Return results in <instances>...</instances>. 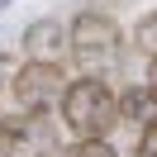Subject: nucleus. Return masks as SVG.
Here are the masks:
<instances>
[{
	"label": "nucleus",
	"mask_w": 157,
	"mask_h": 157,
	"mask_svg": "<svg viewBox=\"0 0 157 157\" xmlns=\"http://www.w3.org/2000/svg\"><path fill=\"white\" fill-rule=\"evenodd\" d=\"M57 105H62V124H67V133L76 138V143H109V133H114V124H119L109 81L81 76V81H71V86L62 90Z\"/></svg>",
	"instance_id": "obj_1"
},
{
	"label": "nucleus",
	"mask_w": 157,
	"mask_h": 157,
	"mask_svg": "<svg viewBox=\"0 0 157 157\" xmlns=\"http://www.w3.org/2000/svg\"><path fill=\"white\" fill-rule=\"evenodd\" d=\"M67 48H71V57L95 76V71H105L109 62L119 57V24L109 19V14H100V10H81L76 19H71V29H67Z\"/></svg>",
	"instance_id": "obj_2"
},
{
	"label": "nucleus",
	"mask_w": 157,
	"mask_h": 157,
	"mask_svg": "<svg viewBox=\"0 0 157 157\" xmlns=\"http://www.w3.org/2000/svg\"><path fill=\"white\" fill-rule=\"evenodd\" d=\"M10 90H14V100H19L33 119H43V114H48V109L62 100V90H67V86H62V67L24 62V67L10 76Z\"/></svg>",
	"instance_id": "obj_3"
},
{
	"label": "nucleus",
	"mask_w": 157,
	"mask_h": 157,
	"mask_svg": "<svg viewBox=\"0 0 157 157\" xmlns=\"http://www.w3.org/2000/svg\"><path fill=\"white\" fill-rule=\"evenodd\" d=\"M62 48H67V29H62L57 19H38L24 29V52H29V62H43V67H57Z\"/></svg>",
	"instance_id": "obj_4"
},
{
	"label": "nucleus",
	"mask_w": 157,
	"mask_h": 157,
	"mask_svg": "<svg viewBox=\"0 0 157 157\" xmlns=\"http://www.w3.org/2000/svg\"><path fill=\"white\" fill-rule=\"evenodd\" d=\"M114 109H119V124H133V128H147L152 124V81L114 95Z\"/></svg>",
	"instance_id": "obj_5"
},
{
	"label": "nucleus",
	"mask_w": 157,
	"mask_h": 157,
	"mask_svg": "<svg viewBox=\"0 0 157 157\" xmlns=\"http://www.w3.org/2000/svg\"><path fill=\"white\" fill-rule=\"evenodd\" d=\"M38 133V124L33 119H0V152H24V143Z\"/></svg>",
	"instance_id": "obj_6"
},
{
	"label": "nucleus",
	"mask_w": 157,
	"mask_h": 157,
	"mask_svg": "<svg viewBox=\"0 0 157 157\" xmlns=\"http://www.w3.org/2000/svg\"><path fill=\"white\" fill-rule=\"evenodd\" d=\"M62 157H119V152H114L109 143H71Z\"/></svg>",
	"instance_id": "obj_7"
},
{
	"label": "nucleus",
	"mask_w": 157,
	"mask_h": 157,
	"mask_svg": "<svg viewBox=\"0 0 157 157\" xmlns=\"http://www.w3.org/2000/svg\"><path fill=\"white\" fill-rule=\"evenodd\" d=\"M152 38H157V14H143V24H138V48H143V57H152Z\"/></svg>",
	"instance_id": "obj_8"
},
{
	"label": "nucleus",
	"mask_w": 157,
	"mask_h": 157,
	"mask_svg": "<svg viewBox=\"0 0 157 157\" xmlns=\"http://www.w3.org/2000/svg\"><path fill=\"white\" fill-rule=\"evenodd\" d=\"M133 157H157V124L143 128V138H138V152Z\"/></svg>",
	"instance_id": "obj_9"
},
{
	"label": "nucleus",
	"mask_w": 157,
	"mask_h": 157,
	"mask_svg": "<svg viewBox=\"0 0 157 157\" xmlns=\"http://www.w3.org/2000/svg\"><path fill=\"white\" fill-rule=\"evenodd\" d=\"M95 5H105V10H109V5H119V0H95ZM105 10H100V14H105Z\"/></svg>",
	"instance_id": "obj_10"
}]
</instances>
